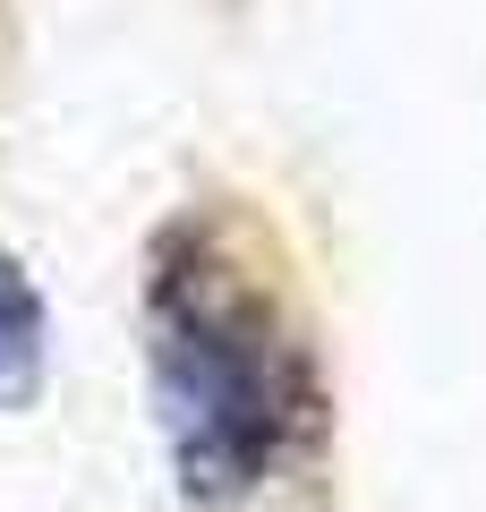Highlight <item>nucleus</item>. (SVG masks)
Returning a JSON list of instances; mask_svg holds the SVG:
<instances>
[{
  "label": "nucleus",
  "instance_id": "nucleus-1",
  "mask_svg": "<svg viewBox=\"0 0 486 512\" xmlns=\"http://www.w3.org/2000/svg\"><path fill=\"white\" fill-rule=\"evenodd\" d=\"M145 376L154 427L188 504L231 512L316 453L324 376L290 299L222 222H171L145 265Z\"/></svg>",
  "mask_w": 486,
  "mask_h": 512
},
{
  "label": "nucleus",
  "instance_id": "nucleus-2",
  "mask_svg": "<svg viewBox=\"0 0 486 512\" xmlns=\"http://www.w3.org/2000/svg\"><path fill=\"white\" fill-rule=\"evenodd\" d=\"M43 384H52V308H43L35 274L0 248V419L35 410Z\"/></svg>",
  "mask_w": 486,
  "mask_h": 512
}]
</instances>
